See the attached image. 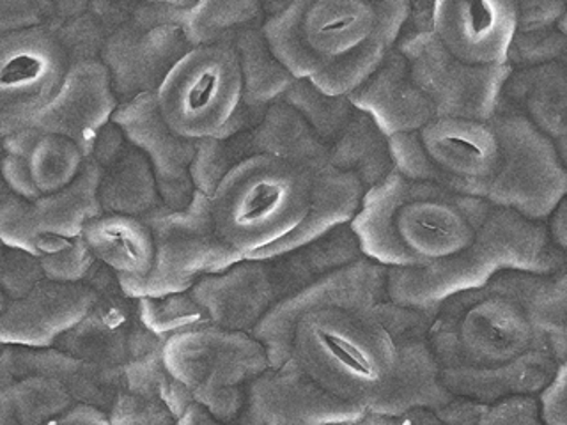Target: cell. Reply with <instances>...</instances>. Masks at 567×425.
Listing matches in <instances>:
<instances>
[{
  "label": "cell",
  "mask_w": 567,
  "mask_h": 425,
  "mask_svg": "<svg viewBox=\"0 0 567 425\" xmlns=\"http://www.w3.org/2000/svg\"><path fill=\"white\" fill-rule=\"evenodd\" d=\"M363 256L386 268L390 301L434 314L507 270H563L546 221L390 173L351 221Z\"/></svg>",
  "instance_id": "obj_1"
},
{
  "label": "cell",
  "mask_w": 567,
  "mask_h": 425,
  "mask_svg": "<svg viewBox=\"0 0 567 425\" xmlns=\"http://www.w3.org/2000/svg\"><path fill=\"white\" fill-rule=\"evenodd\" d=\"M430 342L454 397H537L567 360V270H507L434 310Z\"/></svg>",
  "instance_id": "obj_2"
},
{
  "label": "cell",
  "mask_w": 567,
  "mask_h": 425,
  "mask_svg": "<svg viewBox=\"0 0 567 425\" xmlns=\"http://www.w3.org/2000/svg\"><path fill=\"white\" fill-rule=\"evenodd\" d=\"M403 176L548 221L567 195V170L536 126L502 100L484 120H442L390 138Z\"/></svg>",
  "instance_id": "obj_3"
},
{
  "label": "cell",
  "mask_w": 567,
  "mask_h": 425,
  "mask_svg": "<svg viewBox=\"0 0 567 425\" xmlns=\"http://www.w3.org/2000/svg\"><path fill=\"white\" fill-rule=\"evenodd\" d=\"M386 300L310 310L292 335L291 359L328 394L368 412H439L456 397L443 386L430 335L399 333Z\"/></svg>",
  "instance_id": "obj_4"
},
{
  "label": "cell",
  "mask_w": 567,
  "mask_h": 425,
  "mask_svg": "<svg viewBox=\"0 0 567 425\" xmlns=\"http://www.w3.org/2000/svg\"><path fill=\"white\" fill-rule=\"evenodd\" d=\"M410 9V0H298L268 17L265 35L295 79L350 97L394 52Z\"/></svg>",
  "instance_id": "obj_5"
},
{
  "label": "cell",
  "mask_w": 567,
  "mask_h": 425,
  "mask_svg": "<svg viewBox=\"0 0 567 425\" xmlns=\"http://www.w3.org/2000/svg\"><path fill=\"white\" fill-rule=\"evenodd\" d=\"M511 66H465L443 49L433 27L406 31L385 64L350 96L386 137L421 132L442 120H484L501 106Z\"/></svg>",
  "instance_id": "obj_6"
},
{
  "label": "cell",
  "mask_w": 567,
  "mask_h": 425,
  "mask_svg": "<svg viewBox=\"0 0 567 425\" xmlns=\"http://www.w3.org/2000/svg\"><path fill=\"white\" fill-rule=\"evenodd\" d=\"M316 176L312 168L277 156L239 164L212 195L218 235L245 259L279 243L309 215Z\"/></svg>",
  "instance_id": "obj_7"
},
{
  "label": "cell",
  "mask_w": 567,
  "mask_h": 425,
  "mask_svg": "<svg viewBox=\"0 0 567 425\" xmlns=\"http://www.w3.org/2000/svg\"><path fill=\"white\" fill-rule=\"evenodd\" d=\"M168 371L217 421L236 424L248 388L271 369L265 345L250 333L215 324L194 328L164 345Z\"/></svg>",
  "instance_id": "obj_8"
},
{
  "label": "cell",
  "mask_w": 567,
  "mask_h": 425,
  "mask_svg": "<svg viewBox=\"0 0 567 425\" xmlns=\"http://www.w3.org/2000/svg\"><path fill=\"white\" fill-rule=\"evenodd\" d=\"M142 218L155 236L156 259L155 268L144 279L117 277L121 289L133 300L190 292L206 277L245 261L244 253L218 235L212 197L203 191H195L185 209L162 206Z\"/></svg>",
  "instance_id": "obj_9"
},
{
  "label": "cell",
  "mask_w": 567,
  "mask_h": 425,
  "mask_svg": "<svg viewBox=\"0 0 567 425\" xmlns=\"http://www.w3.org/2000/svg\"><path fill=\"white\" fill-rule=\"evenodd\" d=\"M155 96L159 114L179 137L195 144L218 137L244 105V76L235 49H192Z\"/></svg>",
  "instance_id": "obj_10"
},
{
  "label": "cell",
  "mask_w": 567,
  "mask_h": 425,
  "mask_svg": "<svg viewBox=\"0 0 567 425\" xmlns=\"http://www.w3.org/2000/svg\"><path fill=\"white\" fill-rule=\"evenodd\" d=\"M100 168L87 159L73 185L35 203L18 197L2 185L0 239L2 245L43 259L70 247L84 235L85 226L102 215L97 199Z\"/></svg>",
  "instance_id": "obj_11"
},
{
  "label": "cell",
  "mask_w": 567,
  "mask_h": 425,
  "mask_svg": "<svg viewBox=\"0 0 567 425\" xmlns=\"http://www.w3.org/2000/svg\"><path fill=\"white\" fill-rule=\"evenodd\" d=\"M256 156H277L306 165L316 173L330 167L327 147L310 132L288 103H275L261 123L226 138H208L197 144V156L192 167L195 190L212 197L221 179Z\"/></svg>",
  "instance_id": "obj_12"
},
{
  "label": "cell",
  "mask_w": 567,
  "mask_h": 425,
  "mask_svg": "<svg viewBox=\"0 0 567 425\" xmlns=\"http://www.w3.org/2000/svg\"><path fill=\"white\" fill-rule=\"evenodd\" d=\"M71 61L47 27L0 35V135L22 132L59 93Z\"/></svg>",
  "instance_id": "obj_13"
},
{
  "label": "cell",
  "mask_w": 567,
  "mask_h": 425,
  "mask_svg": "<svg viewBox=\"0 0 567 425\" xmlns=\"http://www.w3.org/2000/svg\"><path fill=\"white\" fill-rule=\"evenodd\" d=\"M85 283L96 291V303L79 326L62 336L58 350L105 367L124 369L165 344L142 324L137 300L121 289L114 271L97 262Z\"/></svg>",
  "instance_id": "obj_14"
},
{
  "label": "cell",
  "mask_w": 567,
  "mask_h": 425,
  "mask_svg": "<svg viewBox=\"0 0 567 425\" xmlns=\"http://www.w3.org/2000/svg\"><path fill=\"white\" fill-rule=\"evenodd\" d=\"M383 298H389L386 268L363 257L280 300L254 330L252 335L265 345L271 369H279L291 360L292 335L300 319L309 314L310 310L359 305Z\"/></svg>",
  "instance_id": "obj_15"
},
{
  "label": "cell",
  "mask_w": 567,
  "mask_h": 425,
  "mask_svg": "<svg viewBox=\"0 0 567 425\" xmlns=\"http://www.w3.org/2000/svg\"><path fill=\"white\" fill-rule=\"evenodd\" d=\"M365 413L328 394L291 359L254 381L236 425H353Z\"/></svg>",
  "instance_id": "obj_16"
},
{
  "label": "cell",
  "mask_w": 567,
  "mask_h": 425,
  "mask_svg": "<svg viewBox=\"0 0 567 425\" xmlns=\"http://www.w3.org/2000/svg\"><path fill=\"white\" fill-rule=\"evenodd\" d=\"M516 0H439L433 34L461 64L478 70L509 66L516 35Z\"/></svg>",
  "instance_id": "obj_17"
},
{
  "label": "cell",
  "mask_w": 567,
  "mask_h": 425,
  "mask_svg": "<svg viewBox=\"0 0 567 425\" xmlns=\"http://www.w3.org/2000/svg\"><path fill=\"white\" fill-rule=\"evenodd\" d=\"M112 123L146 156L165 208L185 209L197 191L192 179L197 144L168 128L156 106L155 94L120 105Z\"/></svg>",
  "instance_id": "obj_18"
},
{
  "label": "cell",
  "mask_w": 567,
  "mask_h": 425,
  "mask_svg": "<svg viewBox=\"0 0 567 425\" xmlns=\"http://www.w3.org/2000/svg\"><path fill=\"white\" fill-rule=\"evenodd\" d=\"M182 27H147L128 22L112 35L100 61L111 73L120 105L144 94H156L177 62L190 52Z\"/></svg>",
  "instance_id": "obj_19"
},
{
  "label": "cell",
  "mask_w": 567,
  "mask_h": 425,
  "mask_svg": "<svg viewBox=\"0 0 567 425\" xmlns=\"http://www.w3.org/2000/svg\"><path fill=\"white\" fill-rule=\"evenodd\" d=\"M96 298L87 283L47 279L22 300L2 303L0 342L32 350L55 348L62 336L84 321Z\"/></svg>",
  "instance_id": "obj_20"
},
{
  "label": "cell",
  "mask_w": 567,
  "mask_h": 425,
  "mask_svg": "<svg viewBox=\"0 0 567 425\" xmlns=\"http://www.w3.org/2000/svg\"><path fill=\"white\" fill-rule=\"evenodd\" d=\"M117 108L120 102L105 64L102 61L79 62L71 66L59 93L31 126L70 138L89 159L100 133L112 123Z\"/></svg>",
  "instance_id": "obj_21"
},
{
  "label": "cell",
  "mask_w": 567,
  "mask_h": 425,
  "mask_svg": "<svg viewBox=\"0 0 567 425\" xmlns=\"http://www.w3.org/2000/svg\"><path fill=\"white\" fill-rule=\"evenodd\" d=\"M31 376L58 381L76 403L97 407L105 413L111 412L115 398L124 390L123 369L105 367L64 353L58 348L32 350L20 345H2L0 386Z\"/></svg>",
  "instance_id": "obj_22"
},
{
  "label": "cell",
  "mask_w": 567,
  "mask_h": 425,
  "mask_svg": "<svg viewBox=\"0 0 567 425\" xmlns=\"http://www.w3.org/2000/svg\"><path fill=\"white\" fill-rule=\"evenodd\" d=\"M215 326L252 335L279 303V292L266 261L245 259L224 273L195 283L190 291Z\"/></svg>",
  "instance_id": "obj_23"
},
{
  "label": "cell",
  "mask_w": 567,
  "mask_h": 425,
  "mask_svg": "<svg viewBox=\"0 0 567 425\" xmlns=\"http://www.w3.org/2000/svg\"><path fill=\"white\" fill-rule=\"evenodd\" d=\"M89 159L100 168L97 199L103 212L146 217L164 206L150 162L120 126L111 123L103 128Z\"/></svg>",
  "instance_id": "obj_24"
},
{
  "label": "cell",
  "mask_w": 567,
  "mask_h": 425,
  "mask_svg": "<svg viewBox=\"0 0 567 425\" xmlns=\"http://www.w3.org/2000/svg\"><path fill=\"white\" fill-rule=\"evenodd\" d=\"M365 194V186L354 174L342 173L332 165L323 168L316 176L315 200L306 220L288 238L280 239L279 243L271 245L247 259L270 261L303 245L312 243L339 227L351 226L362 208Z\"/></svg>",
  "instance_id": "obj_25"
},
{
  "label": "cell",
  "mask_w": 567,
  "mask_h": 425,
  "mask_svg": "<svg viewBox=\"0 0 567 425\" xmlns=\"http://www.w3.org/2000/svg\"><path fill=\"white\" fill-rule=\"evenodd\" d=\"M505 103L522 112L551 144L567 170V73L557 64L513 71Z\"/></svg>",
  "instance_id": "obj_26"
},
{
  "label": "cell",
  "mask_w": 567,
  "mask_h": 425,
  "mask_svg": "<svg viewBox=\"0 0 567 425\" xmlns=\"http://www.w3.org/2000/svg\"><path fill=\"white\" fill-rule=\"evenodd\" d=\"M137 2L128 0H64L55 6V17L47 29L58 38L70 58L79 62L100 61L112 35L130 22Z\"/></svg>",
  "instance_id": "obj_27"
},
{
  "label": "cell",
  "mask_w": 567,
  "mask_h": 425,
  "mask_svg": "<svg viewBox=\"0 0 567 425\" xmlns=\"http://www.w3.org/2000/svg\"><path fill=\"white\" fill-rule=\"evenodd\" d=\"M85 243L120 279H144L155 268V236L142 217L102 212L85 226Z\"/></svg>",
  "instance_id": "obj_28"
},
{
  "label": "cell",
  "mask_w": 567,
  "mask_h": 425,
  "mask_svg": "<svg viewBox=\"0 0 567 425\" xmlns=\"http://www.w3.org/2000/svg\"><path fill=\"white\" fill-rule=\"evenodd\" d=\"M363 257L365 256L354 230L351 226H344L312 243L266 262L279 298L284 300Z\"/></svg>",
  "instance_id": "obj_29"
},
{
  "label": "cell",
  "mask_w": 567,
  "mask_h": 425,
  "mask_svg": "<svg viewBox=\"0 0 567 425\" xmlns=\"http://www.w3.org/2000/svg\"><path fill=\"white\" fill-rule=\"evenodd\" d=\"M2 153L23 159L41 197L73 185L87 164L75 142L34 126L2 138Z\"/></svg>",
  "instance_id": "obj_30"
},
{
  "label": "cell",
  "mask_w": 567,
  "mask_h": 425,
  "mask_svg": "<svg viewBox=\"0 0 567 425\" xmlns=\"http://www.w3.org/2000/svg\"><path fill=\"white\" fill-rule=\"evenodd\" d=\"M328 162L337 170L354 174L368 191L395 170L390 138L362 111L354 114L350 126L328 147Z\"/></svg>",
  "instance_id": "obj_31"
},
{
  "label": "cell",
  "mask_w": 567,
  "mask_h": 425,
  "mask_svg": "<svg viewBox=\"0 0 567 425\" xmlns=\"http://www.w3.org/2000/svg\"><path fill=\"white\" fill-rule=\"evenodd\" d=\"M244 76V105L270 108L284 102L297 79L275 58L266 40L265 25L241 32L233 43Z\"/></svg>",
  "instance_id": "obj_32"
},
{
  "label": "cell",
  "mask_w": 567,
  "mask_h": 425,
  "mask_svg": "<svg viewBox=\"0 0 567 425\" xmlns=\"http://www.w3.org/2000/svg\"><path fill=\"white\" fill-rule=\"evenodd\" d=\"M268 14L259 0H208L197 2L186 20V40L192 49L230 44L241 32L265 25Z\"/></svg>",
  "instance_id": "obj_33"
},
{
  "label": "cell",
  "mask_w": 567,
  "mask_h": 425,
  "mask_svg": "<svg viewBox=\"0 0 567 425\" xmlns=\"http://www.w3.org/2000/svg\"><path fill=\"white\" fill-rule=\"evenodd\" d=\"M73 395L58 381L31 376L0 386V413L18 425H47L76 406Z\"/></svg>",
  "instance_id": "obj_34"
},
{
  "label": "cell",
  "mask_w": 567,
  "mask_h": 425,
  "mask_svg": "<svg viewBox=\"0 0 567 425\" xmlns=\"http://www.w3.org/2000/svg\"><path fill=\"white\" fill-rule=\"evenodd\" d=\"M284 103L300 114L327 151L341 137L359 112L350 97L328 96L310 84V80H297L284 97Z\"/></svg>",
  "instance_id": "obj_35"
},
{
  "label": "cell",
  "mask_w": 567,
  "mask_h": 425,
  "mask_svg": "<svg viewBox=\"0 0 567 425\" xmlns=\"http://www.w3.org/2000/svg\"><path fill=\"white\" fill-rule=\"evenodd\" d=\"M164 345H159L141 359L133 360L123 369L124 390L130 394L158 401L168 407V412L176 416V421H179L195 401L190 392L171 374L165 365Z\"/></svg>",
  "instance_id": "obj_36"
},
{
  "label": "cell",
  "mask_w": 567,
  "mask_h": 425,
  "mask_svg": "<svg viewBox=\"0 0 567 425\" xmlns=\"http://www.w3.org/2000/svg\"><path fill=\"white\" fill-rule=\"evenodd\" d=\"M137 303L142 324L159 341L167 342L179 333L212 324L208 314L192 298L190 292L165 298H142Z\"/></svg>",
  "instance_id": "obj_37"
},
{
  "label": "cell",
  "mask_w": 567,
  "mask_h": 425,
  "mask_svg": "<svg viewBox=\"0 0 567 425\" xmlns=\"http://www.w3.org/2000/svg\"><path fill=\"white\" fill-rule=\"evenodd\" d=\"M44 280L47 274H44L41 259L2 245V257H0L2 303L22 300Z\"/></svg>",
  "instance_id": "obj_38"
},
{
  "label": "cell",
  "mask_w": 567,
  "mask_h": 425,
  "mask_svg": "<svg viewBox=\"0 0 567 425\" xmlns=\"http://www.w3.org/2000/svg\"><path fill=\"white\" fill-rule=\"evenodd\" d=\"M47 279L59 283H85L89 274L97 265L96 257L85 243V239H73L70 247L61 252L52 253L41 259Z\"/></svg>",
  "instance_id": "obj_39"
},
{
  "label": "cell",
  "mask_w": 567,
  "mask_h": 425,
  "mask_svg": "<svg viewBox=\"0 0 567 425\" xmlns=\"http://www.w3.org/2000/svg\"><path fill=\"white\" fill-rule=\"evenodd\" d=\"M112 425H177L176 416L158 401L130 394L126 390L115 398L106 413Z\"/></svg>",
  "instance_id": "obj_40"
},
{
  "label": "cell",
  "mask_w": 567,
  "mask_h": 425,
  "mask_svg": "<svg viewBox=\"0 0 567 425\" xmlns=\"http://www.w3.org/2000/svg\"><path fill=\"white\" fill-rule=\"evenodd\" d=\"M55 6L50 0H0V35L49 27Z\"/></svg>",
  "instance_id": "obj_41"
},
{
  "label": "cell",
  "mask_w": 567,
  "mask_h": 425,
  "mask_svg": "<svg viewBox=\"0 0 567 425\" xmlns=\"http://www.w3.org/2000/svg\"><path fill=\"white\" fill-rule=\"evenodd\" d=\"M475 425H546L540 418L537 397H509L487 404Z\"/></svg>",
  "instance_id": "obj_42"
},
{
  "label": "cell",
  "mask_w": 567,
  "mask_h": 425,
  "mask_svg": "<svg viewBox=\"0 0 567 425\" xmlns=\"http://www.w3.org/2000/svg\"><path fill=\"white\" fill-rule=\"evenodd\" d=\"M566 9L567 2H560V0H518L516 32L557 27L566 14Z\"/></svg>",
  "instance_id": "obj_43"
},
{
  "label": "cell",
  "mask_w": 567,
  "mask_h": 425,
  "mask_svg": "<svg viewBox=\"0 0 567 425\" xmlns=\"http://www.w3.org/2000/svg\"><path fill=\"white\" fill-rule=\"evenodd\" d=\"M537 403L546 425H567V360L537 395Z\"/></svg>",
  "instance_id": "obj_44"
},
{
  "label": "cell",
  "mask_w": 567,
  "mask_h": 425,
  "mask_svg": "<svg viewBox=\"0 0 567 425\" xmlns=\"http://www.w3.org/2000/svg\"><path fill=\"white\" fill-rule=\"evenodd\" d=\"M2 177H4V185L18 197L29 203L41 199L40 191L35 190L31 174L27 170L22 158L2 153Z\"/></svg>",
  "instance_id": "obj_45"
},
{
  "label": "cell",
  "mask_w": 567,
  "mask_h": 425,
  "mask_svg": "<svg viewBox=\"0 0 567 425\" xmlns=\"http://www.w3.org/2000/svg\"><path fill=\"white\" fill-rule=\"evenodd\" d=\"M353 425H447L442 416L430 407H413L408 412L395 413V415H383V413L368 412L362 421Z\"/></svg>",
  "instance_id": "obj_46"
},
{
  "label": "cell",
  "mask_w": 567,
  "mask_h": 425,
  "mask_svg": "<svg viewBox=\"0 0 567 425\" xmlns=\"http://www.w3.org/2000/svg\"><path fill=\"white\" fill-rule=\"evenodd\" d=\"M0 425H18L11 416L0 413ZM47 425H112L109 415L97 407L76 404L66 415L59 416Z\"/></svg>",
  "instance_id": "obj_47"
},
{
  "label": "cell",
  "mask_w": 567,
  "mask_h": 425,
  "mask_svg": "<svg viewBox=\"0 0 567 425\" xmlns=\"http://www.w3.org/2000/svg\"><path fill=\"white\" fill-rule=\"evenodd\" d=\"M549 236L560 252H567V195L548 218Z\"/></svg>",
  "instance_id": "obj_48"
},
{
  "label": "cell",
  "mask_w": 567,
  "mask_h": 425,
  "mask_svg": "<svg viewBox=\"0 0 567 425\" xmlns=\"http://www.w3.org/2000/svg\"><path fill=\"white\" fill-rule=\"evenodd\" d=\"M177 425H236L220 422L200 404H192L190 410L177 421Z\"/></svg>",
  "instance_id": "obj_49"
},
{
  "label": "cell",
  "mask_w": 567,
  "mask_h": 425,
  "mask_svg": "<svg viewBox=\"0 0 567 425\" xmlns=\"http://www.w3.org/2000/svg\"><path fill=\"white\" fill-rule=\"evenodd\" d=\"M558 29H560V31H563L564 34H567V9L563 20H560V23H558Z\"/></svg>",
  "instance_id": "obj_50"
},
{
  "label": "cell",
  "mask_w": 567,
  "mask_h": 425,
  "mask_svg": "<svg viewBox=\"0 0 567 425\" xmlns=\"http://www.w3.org/2000/svg\"><path fill=\"white\" fill-rule=\"evenodd\" d=\"M564 268L567 270V252L564 253Z\"/></svg>",
  "instance_id": "obj_51"
}]
</instances>
